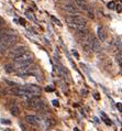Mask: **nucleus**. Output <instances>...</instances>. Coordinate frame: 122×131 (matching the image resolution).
Listing matches in <instances>:
<instances>
[{"instance_id":"obj_1","label":"nucleus","mask_w":122,"mask_h":131,"mask_svg":"<svg viewBox=\"0 0 122 131\" xmlns=\"http://www.w3.org/2000/svg\"><path fill=\"white\" fill-rule=\"evenodd\" d=\"M13 62L17 67H20V66H30V65L33 63V60H32L31 54L26 52L24 54H22V55H20L19 57L14 59Z\"/></svg>"},{"instance_id":"obj_2","label":"nucleus","mask_w":122,"mask_h":131,"mask_svg":"<svg viewBox=\"0 0 122 131\" xmlns=\"http://www.w3.org/2000/svg\"><path fill=\"white\" fill-rule=\"evenodd\" d=\"M17 41L16 35L13 34H8V33H0V43L5 46L6 49H9L12 44H14Z\"/></svg>"},{"instance_id":"obj_3","label":"nucleus","mask_w":122,"mask_h":131,"mask_svg":"<svg viewBox=\"0 0 122 131\" xmlns=\"http://www.w3.org/2000/svg\"><path fill=\"white\" fill-rule=\"evenodd\" d=\"M27 52V48L26 46H23V45H19V46H17V48H14L12 49V51H10L9 54H8V56L10 57V59H17V57H19L20 55H22V54H24Z\"/></svg>"},{"instance_id":"obj_4","label":"nucleus","mask_w":122,"mask_h":131,"mask_svg":"<svg viewBox=\"0 0 122 131\" xmlns=\"http://www.w3.org/2000/svg\"><path fill=\"white\" fill-rule=\"evenodd\" d=\"M11 92H12L16 96H20V97H28V98H30V97H33V96H34L33 94H31L30 92H28L27 89H24L23 87H21V86L13 88Z\"/></svg>"},{"instance_id":"obj_5","label":"nucleus","mask_w":122,"mask_h":131,"mask_svg":"<svg viewBox=\"0 0 122 131\" xmlns=\"http://www.w3.org/2000/svg\"><path fill=\"white\" fill-rule=\"evenodd\" d=\"M23 88L27 89L28 92H30L31 94H33L34 96H39V95H40V93H41L40 87L36 86V85H33V84H28V85H24Z\"/></svg>"},{"instance_id":"obj_6","label":"nucleus","mask_w":122,"mask_h":131,"mask_svg":"<svg viewBox=\"0 0 122 131\" xmlns=\"http://www.w3.org/2000/svg\"><path fill=\"white\" fill-rule=\"evenodd\" d=\"M40 100H41V99H40V97H39V96H33V97L28 98V100H27L28 106L31 107V108H35Z\"/></svg>"},{"instance_id":"obj_7","label":"nucleus","mask_w":122,"mask_h":131,"mask_svg":"<svg viewBox=\"0 0 122 131\" xmlns=\"http://www.w3.org/2000/svg\"><path fill=\"white\" fill-rule=\"evenodd\" d=\"M26 121L28 123H30L32 126H38L40 123V119H39L36 116H33V115H30V116H27L26 117Z\"/></svg>"},{"instance_id":"obj_8","label":"nucleus","mask_w":122,"mask_h":131,"mask_svg":"<svg viewBox=\"0 0 122 131\" xmlns=\"http://www.w3.org/2000/svg\"><path fill=\"white\" fill-rule=\"evenodd\" d=\"M100 49H101L100 48V42L92 36V40H91V43H90V50L94 51V52H99Z\"/></svg>"},{"instance_id":"obj_9","label":"nucleus","mask_w":122,"mask_h":131,"mask_svg":"<svg viewBox=\"0 0 122 131\" xmlns=\"http://www.w3.org/2000/svg\"><path fill=\"white\" fill-rule=\"evenodd\" d=\"M64 10L67 12V13H70V14H74V13H78L79 12V10H78L76 7H74L73 5H69V3H67V5H64Z\"/></svg>"},{"instance_id":"obj_10","label":"nucleus","mask_w":122,"mask_h":131,"mask_svg":"<svg viewBox=\"0 0 122 131\" xmlns=\"http://www.w3.org/2000/svg\"><path fill=\"white\" fill-rule=\"evenodd\" d=\"M97 35H98V41L99 42H103L106 40V33L103 32V30H102V28H98L97 29Z\"/></svg>"},{"instance_id":"obj_11","label":"nucleus","mask_w":122,"mask_h":131,"mask_svg":"<svg viewBox=\"0 0 122 131\" xmlns=\"http://www.w3.org/2000/svg\"><path fill=\"white\" fill-rule=\"evenodd\" d=\"M75 3L78 6V7H80L81 9H84V10H88V6H87V3H86L84 0H75Z\"/></svg>"},{"instance_id":"obj_12","label":"nucleus","mask_w":122,"mask_h":131,"mask_svg":"<svg viewBox=\"0 0 122 131\" xmlns=\"http://www.w3.org/2000/svg\"><path fill=\"white\" fill-rule=\"evenodd\" d=\"M10 111H11V114L13 116H19V112H20V109L18 108L17 106H12L11 109H10Z\"/></svg>"},{"instance_id":"obj_13","label":"nucleus","mask_w":122,"mask_h":131,"mask_svg":"<svg viewBox=\"0 0 122 131\" xmlns=\"http://www.w3.org/2000/svg\"><path fill=\"white\" fill-rule=\"evenodd\" d=\"M101 116H102V118H103V120H105V122H106V125H108V126H110L111 125V121H110V119H108L106 117V115L103 114V112H101Z\"/></svg>"},{"instance_id":"obj_14","label":"nucleus","mask_w":122,"mask_h":131,"mask_svg":"<svg viewBox=\"0 0 122 131\" xmlns=\"http://www.w3.org/2000/svg\"><path fill=\"white\" fill-rule=\"evenodd\" d=\"M114 7H116V2L114 1H110L108 3V8L109 9H114Z\"/></svg>"},{"instance_id":"obj_15","label":"nucleus","mask_w":122,"mask_h":131,"mask_svg":"<svg viewBox=\"0 0 122 131\" xmlns=\"http://www.w3.org/2000/svg\"><path fill=\"white\" fill-rule=\"evenodd\" d=\"M5 67H6V71L8 72V73H11V72L14 71V70H13V67H12V66H10V65H6Z\"/></svg>"},{"instance_id":"obj_16","label":"nucleus","mask_w":122,"mask_h":131,"mask_svg":"<svg viewBox=\"0 0 122 131\" xmlns=\"http://www.w3.org/2000/svg\"><path fill=\"white\" fill-rule=\"evenodd\" d=\"M7 84H9L10 86H14V87H19V85H18L17 83H14V82H11V81H6Z\"/></svg>"},{"instance_id":"obj_17","label":"nucleus","mask_w":122,"mask_h":131,"mask_svg":"<svg viewBox=\"0 0 122 131\" xmlns=\"http://www.w3.org/2000/svg\"><path fill=\"white\" fill-rule=\"evenodd\" d=\"M3 27H5V20H3L2 18H0V32H1Z\"/></svg>"},{"instance_id":"obj_18","label":"nucleus","mask_w":122,"mask_h":131,"mask_svg":"<svg viewBox=\"0 0 122 131\" xmlns=\"http://www.w3.org/2000/svg\"><path fill=\"white\" fill-rule=\"evenodd\" d=\"M52 20H53V21H54V22H55V23H57V25H59V27H60V25H62V23H60V21H59L58 19H56V18H55V17H53V16H52Z\"/></svg>"},{"instance_id":"obj_19","label":"nucleus","mask_w":122,"mask_h":131,"mask_svg":"<svg viewBox=\"0 0 122 131\" xmlns=\"http://www.w3.org/2000/svg\"><path fill=\"white\" fill-rule=\"evenodd\" d=\"M117 62L119 63V65L121 66V54H119V55L117 56Z\"/></svg>"},{"instance_id":"obj_20","label":"nucleus","mask_w":122,"mask_h":131,"mask_svg":"<svg viewBox=\"0 0 122 131\" xmlns=\"http://www.w3.org/2000/svg\"><path fill=\"white\" fill-rule=\"evenodd\" d=\"M19 22L21 23V25H26V20H24L23 18H21V19L19 20Z\"/></svg>"},{"instance_id":"obj_21","label":"nucleus","mask_w":122,"mask_h":131,"mask_svg":"<svg viewBox=\"0 0 122 131\" xmlns=\"http://www.w3.org/2000/svg\"><path fill=\"white\" fill-rule=\"evenodd\" d=\"M117 11L118 12H121V5H120V3L117 6Z\"/></svg>"},{"instance_id":"obj_22","label":"nucleus","mask_w":122,"mask_h":131,"mask_svg":"<svg viewBox=\"0 0 122 131\" xmlns=\"http://www.w3.org/2000/svg\"><path fill=\"white\" fill-rule=\"evenodd\" d=\"M45 90H46V92H53V88H52V87H46Z\"/></svg>"},{"instance_id":"obj_23","label":"nucleus","mask_w":122,"mask_h":131,"mask_svg":"<svg viewBox=\"0 0 122 131\" xmlns=\"http://www.w3.org/2000/svg\"><path fill=\"white\" fill-rule=\"evenodd\" d=\"M52 103H53V105H54V106H56V107L58 106V101H57V100H53Z\"/></svg>"},{"instance_id":"obj_24","label":"nucleus","mask_w":122,"mask_h":131,"mask_svg":"<svg viewBox=\"0 0 122 131\" xmlns=\"http://www.w3.org/2000/svg\"><path fill=\"white\" fill-rule=\"evenodd\" d=\"M2 123H7V125H9V120H2Z\"/></svg>"},{"instance_id":"obj_25","label":"nucleus","mask_w":122,"mask_h":131,"mask_svg":"<svg viewBox=\"0 0 122 131\" xmlns=\"http://www.w3.org/2000/svg\"><path fill=\"white\" fill-rule=\"evenodd\" d=\"M95 98L97 100H99V96H98V94H95Z\"/></svg>"},{"instance_id":"obj_26","label":"nucleus","mask_w":122,"mask_h":131,"mask_svg":"<svg viewBox=\"0 0 122 131\" xmlns=\"http://www.w3.org/2000/svg\"><path fill=\"white\" fill-rule=\"evenodd\" d=\"M117 107L119 108V111H121V105H120V104H118V105H117Z\"/></svg>"},{"instance_id":"obj_27","label":"nucleus","mask_w":122,"mask_h":131,"mask_svg":"<svg viewBox=\"0 0 122 131\" xmlns=\"http://www.w3.org/2000/svg\"><path fill=\"white\" fill-rule=\"evenodd\" d=\"M74 131H79V130H78L77 128H75V129H74Z\"/></svg>"}]
</instances>
